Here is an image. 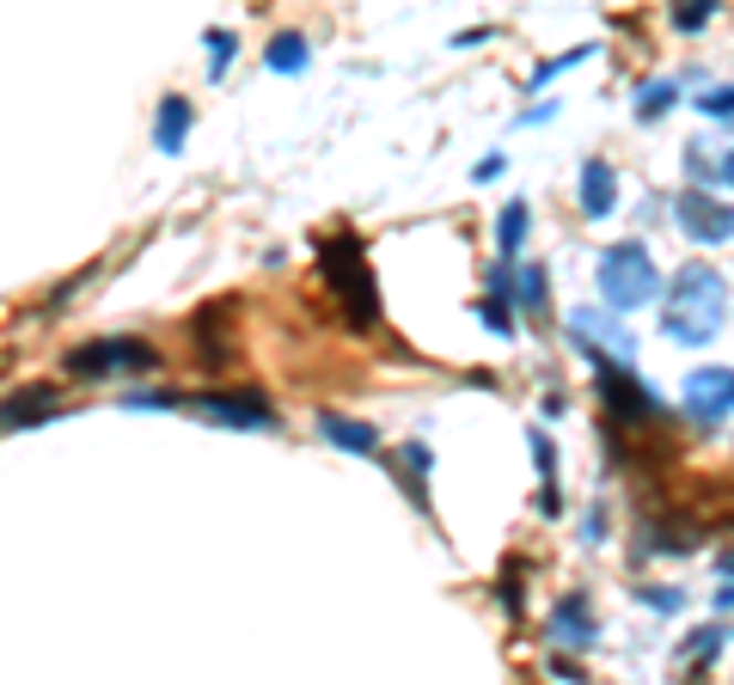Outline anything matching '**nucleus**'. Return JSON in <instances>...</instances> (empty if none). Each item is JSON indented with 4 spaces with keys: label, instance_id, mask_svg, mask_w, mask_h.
Listing matches in <instances>:
<instances>
[{
    "label": "nucleus",
    "instance_id": "f257e3e1",
    "mask_svg": "<svg viewBox=\"0 0 734 685\" xmlns=\"http://www.w3.org/2000/svg\"><path fill=\"white\" fill-rule=\"evenodd\" d=\"M722 318H728V282L710 264H685L680 276L668 282V306H661V330L685 349H704L716 342Z\"/></svg>",
    "mask_w": 734,
    "mask_h": 685
},
{
    "label": "nucleus",
    "instance_id": "f03ea898",
    "mask_svg": "<svg viewBox=\"0 0 734 685\" xmlns=\"http://www.w3.org/2000/svg\"><path fill=\"white\" fill-rule=\"evenodd\" d=\"M318 257V276H325L331 301L343 306V318H349L355 330H374L380 325V282H374V270H367V245L355 233H331L313 245Z\"/></svg>",
    "mask_w": 734,
    "mask_h": 685
},
{
    "label": "nucleus",
    "instance_id": "7ed1b4c3",
    "mask_svg": "<svg viewBox=\"0 0 734 685\" xmlns=\"http://www.w3.org/2000/svg\"><path fill=\"white\" fill-rule=\"evenodd\" d=\"M656 294H661V270H656V257H649L637 239L600 251V301H606V313H637V306H649Z\"/></svg>",
    "mask_w": 734,
    "mask_h": 685
},
{
    "label": "nucleus",
    "instance_id": "20e7f679",
    "mask_svg": "<svg viewBox=\"0 0 734 685\" xmlns=\"http://www.w3.org/2000/svg\"><path fill=\"white\" fill-rule=\"evenodd\" d=\"M62 368L74 373V380H111V373H147L159 368V349L147 337H98V342H80V349H67Z\"/></svg>",
    "mask_w": 734,
    "mask_h": 685
},
{
    "label": "nucleus",
    "instance_id": "39448f33",
    "mask_svg": "<svg viewBox=\"0 0 734 685\" xmlns=\"http://www.w3.org/2000/svg\"><path fill=\"white\" fill-rule=\"evenodd\" d=\"M184 410H197L214 429H251V435H282V410L263 392H190Z\"/></svg>",
    "mask_w": 734,
    "mask_h": 685
},
{
    "label": "nucleus",
    "instance_id": "423d86ee",
    "mask_svg": "<svg viewBox=\"0 0 734 685\" xmlns=\"http://www.w3.org/2000/svg\"><path fill=\"white\" fill-rule=\"evenodd\" d=\"M594 373H600V398H606V410H612V422L649 429V422L668 417V404H661V398L649 392L630 368H618V361H594Z\"/></svg>",
    "mask_w": 734,
    "mask_h": 685
},
{
    "label": "nucleus",
    "instance_id": "0eeeda50",
    "mask_svg": "<svg viewBox=\"0 0 734 685\" xmlns=\"http://www.w3.org/2000/svg\"><path fill=\"white\" fill-rule=\"evenodd\" d=\"M569 337H576V349L588 361L630 368V356H637V337H630V330L618 325V313H606V306H576V313H569Z\"/></svg>",
    "mask_w": 734,
    "mask_h": 685
},
{
    "label": "nucleus",
    "instance_id": "6e6552de",
    "mask_svg": "<svg viewBox=\"0 0 734 685\" xmlns=\"http://www.w3.org/2000/svg\"><path fill=\"white\" fill-rule=\"evenodd\" d=\"M685 398V417L704 422V429H716V422L734 417V368H722V361H710V368H692L680 386Z\"/></svg>",
    "mask_w": 734,
    "mask_h": 685
},
{
    "label": "nucleus",
    "instance_id": "1a4fd4ad",
    "mask_svg": "<svg viewBox=\"0 0 734 685\" xmlns=\"http://www.w3.org/2000/svg\"><path fill=\"white\" fill-rule=\"evenodd\" d=\"M673 221H680V233L692 239V245H722V239H734V209L716 202L710 190H685V197H673Z\"/></svg>",
    "mask_w": 734,
    "mask_h": 685
},
{
    "label": "nucleus",
    "instance_id": "9d476101",
    "mask_svg": "<svg viewBox=\"0 0 734 685\" xmlns=\"http://www.w3.org/2000/svg\"><path fill=\"white\" fill-rule=\"evenodd\" d=\"M545 636H550V643H564V649H594V643H600V624H594L588 593H564L557 612H550V624H545Z\"/></svg>",
    "mask_w": 734,
    "mask_h": 685
},
{
    "label": "nucleus",
    "instance_id": "9b49d317",
    "mask_svg": "<svg viewBox=\"0 0 734 685\" xmlns=\"http://www.w3.org/2000/svg\"><path fill=\"white\" fill-rule=\"evenodd\" d=\"M55 410H62V398L50 392V386H19V392L0 398V435H13V429H38V422H50Z\"/></svg>",
    "mask_w": 734,
    "mask_h": 685
},
{
    "label": "nucleus",
    "instance_id": "f8f14e48",
    "mask_svg": "<svg viewBox=\"0 0 734 685\" xmlns=\"http://www.w3.org/2000/svg\"><path fill=\"white\" fill-rule=\"evenodd\" d=\"M576 202H581V214H588V221H606V214H612V202H618V171H612V159H581Z\"/></svg>",
    "mask_w": 734,
    "mask_h": 685
},
{
    "label": "nucleus",
    "instance_id": "ddd939ff",
    "mask_svg": "<svg viewBox=\"0 0 734 685\" xmlns=\"http://www.w3.org/2000/svg\"><path fill=\"white\" fill-rule=\"evenodd\" d=\"M313 429L343 453H380V435H374V422L361 417H343V410H313Z\"/></svg>",
    "mask_w": 734,
    "mask_h": 685
},
{
    "label": "nucleus",
    "instance_id": "4468645a",
    "mask_svg": "<svg viewBox=\"0 0 734 685\" xmlns=\"http://www.w3.org/2000/svg\"><path fill=\"white\" fill-rule=\"evenodd\" d=\"M704 545V527L698 520H656V527H642V551H673V557H685V551H698Z\"/></svg>",
    "mask_w": 734,
    "mask_h": 685
},
{
    "label": "nucleus",
    "instance_id": "2eb2a0df",
    "mask_svg": "<svg viewBox=\"0 0 734 685\" xmlns=\"http://www.w3.org/2000/svg\"><path fill=\"white\" fill-rule=\"evenodd\" d=\"M190 123H197V110H190V98H166L154 117V147L159 154H184V141H190Z\"/></svg>",
    "mask_w": 734,
    "mask_h": 685
},
{
    "label": "nucleus",
    "instance_id": "dca6fc26",
    "mask_svg": "<svg viewBox=\"0 0 734 685\" xmlns=\"http://www.w3.org/2000/svg\"><path fill=\"white\" fill-rule=\"evenodd\" d=\"M214 325H221V306L197 313V325H190V337H197V361H202V368H227V361H233V330H221V337H214Z\"/></svg>",
    "mask_w": 734,
    "mask_h": 685
},
{
    "label": "nucleus",
    "instance_id": "f3484780",
    "mask_svg": "<svg viewBox=\"0 0 734 685\" xmlns=\"http://www.w3.org/2000/svg\"><path fill=\"white\" fill-rule=\"evenodd\" d=\"M514 301H521L526 318H545L550 313V276H545V264L514 270Z\"/></svg>",
    "mask_w": 734,
    "mask_h": 685
},
{
    "label": "nucleus",
    "instance_id": "a211bd4d",
    "mask_svg": "<svg viewBox=\"0 0 734 685\" xmlns=\"http://www.w3.org/2000/svg\"><path fill=\"white\" fill-rule=\"evenodd\" d=\"M526 221H533V214H526V202H508V209L496 214V251H502V264H514V251L526 245Z\"/></svg>",
    "mask_w": 734,
    "mask_h": 685
},
{
    "label": "nucleus",
    "instance_id": "6ab92c4d",
    "mask_svg": "<svg viewBox=\"0 0 734 685\" xmlns=\"http://www.w3.org/2000/svg\"><path fill=\"white\" fill-rule=\"evenodd\" d=\"M263 62H270L275 74H301V67H306V38H301V31H275L270 50H263Z\"/></svg>",
    "mask_w": 734,
    "mask_h": 685
},
{
    "label": "nucleus",
    "instance_id": "aec40b11",
    "mask_svg": "<svg viewBox=\"0 0 734 685\" xmlns=\"http://www.w3.org/2000/svg\"><path fill=\"white\" fill-rule=\"evenodd\" d=\"M429 465H434L429 441H405V477H410V502L417 508H429Z\"/></svg>",
    "mask_w": 734,
    "mask_h": 685
},
{
    "label": "nucleus",
    "instance_id": "412c9836",
    "mask_svg": "<svg viewBox=\"0 0 734 685\" xmlns=\"http://www.w3.org/2000/svg\"><path fill=\"white\" fill-rule=\"evenodd\" d=\"M673 98H680L673 80H649V86H637V123H656L661 110H673Z\"/></svg>",
    "mask_w": 734,
    "mask_h": 685
},
{
    "label": "nucleus",
    "instance_id": "4be33fe9",
    "mask_svg": "<svg viewBox=\"0 0 734 685\" xmlns=\"http://www.w3.org/2000/svg\"><path fill=\"white\" fill-rule=\"evenodd\" d=\"M722 643H728V631H722V624H698V631L685 636L680 655H685V661H716V655H722Z\"/></svg>",
    "mask_w": 734,
    "mask_h": 685
},
{
    "label": "nucleus",
    "instance_id": "5701e85b",
    "mask_svg": "<svg viewBox=\"0 0 734 685\" xmlns=\"http://www.w3.org/2000/svg\"><path fill=\"white\" fill-rule=\"evenodd\" d=\"M710 19H716L710 0H680V7H673V31H704Z\"/></svg>",
    "mask_w": 734,
    "mask_h": 685
},
{
    "label": "nucleus",
    "instance_id": "b1692460",
    "mask_svg": "<svg viewBox=\"0 0 734 685\" xmlns=\"http://www.w3.org/2000/svg\"><path fill=\"white\" fill-rule=\"evenodd\" d=\"M233 50H239L233 31H209V74H214V80H221L227 67H233Z\"/></svg>",
    "mask_w": 734,
    "mask_h": 685
},
{
    "label": "nucleus",
    "instance_id": "393cba45",
    "mask_svg": "<svg viewBox=\"0 0 734 685\" xmlns=\"http://www.w3.org/2000/svg\"><path fill=\"white\" fill-rule=\"evenodd\" d=\"M478 318H484V325L496 330V337H514V313H508V301H490V294H484V301H478Z\"/></svg>",
    "mask_w": 734,
    "mask_h": 685
},
{
    "label": "nucleus",
    "instance_id": "a878e982",
    "mask_svg": "<svg viewBox=\"0 0 734 685\" xmlns=\"http://www.w3.org/2000/svg\"><path fill=\"white\" fill-rule=\"evenodd\" d=\"M637 600L649 612H680L685 607V588H637Z\"/></svg>",
    "mask_w": 734,
    "mask_h": 685
},
{
    "label": "nucleus",
    "instance_id": "bb28decb",
    "mask_svg": "<svg viewBox=\"0 0 734 685\" xmlns=\"http://www.w3.org/2000/svg\"><path fill=\"white\" fill-rule=\"evenodd\" d=\"M698 110H704V117H716V123H728L734 117V86H710V93L698 98Z\"/></svg>",
    "mask_w": 734,
    "mask_h": 685
},
{
    "label": "nucleus",
    "instance_id": "cd10ccee",
    "mask_svg": "<svg viewBox=\"0 0 734 685\" xmlns=\"http://www.w3.org/2000/svg\"><path fill=\"white\" fill-rule=\"evenodd\" d=\"M588 55H594V43H581V50H564V55H557V62H545V67H538V74H533V86H545V80H557V74H564V67L588 62Z\"/></svg>",
    "mask_w": 734,
    "mask_h": 685
},
{
    "label": "nucleus",
    "instance_id": "c85d7f7f",
    "mask_svg": "<svg viewBox=\"0 0 734 685\" xmlns=\"http://www.w3.org/2000/svg\"><path fill=\"white\" fill-rule=\"evenodd\" d=\"M496 600H502V612H514V619H521L526 593H521V576H514V569H508V576H502V593H496Z\"/></svg>",
    "mask_w": 734,
    "mask_h": 685
},
{
    "label": "nucleus",
    "instance_id": "c756f323",
    "mask_svg": "<svg viewBox=\"0 0 734 685\" xmlns=\"http://www.w3.org/2000/svg\"><path fill=\"white\" fill-rule=\"evenodd\" d=\"M685 171H692L698 185H716L722 171H710V159H704V147H685Z\"/></svg>",
    "mask_w": 734,
    "mask_h": 685
},
{
    "label": "nucleus",
    "instance_id": "7c9ffc66",
    "mask_svg": "<svg viewBox=\"0 0 734 685\" xmlns=\"http://www.w3.org/2000/svg\"><path fill=\"white\" fill-rule=\"evenodd\" d=\"M550 679H564V685H588V673L576 667V661H564V655H550Z\"/></svg>",
    "mask_w": 734,
    "mask_h": 685
},
{
    "label": "nucleus",
    "instance_id": "2f4dec72",
    "mask_svg": "<svg viewBox=\"0 0 734 685\" xmlns=\"http://www.w3.org/2000/svg\"><path fill=\"white\" fill-rule=\"evenodd\" d=\"M533 460H538V472H545V477H550V465H557V453H550V441H545V435H538V429H533Z\"/></svg>",
    "mask_w": 734,
    "mask_h": 685
},
{
    "label": "nucleus",
    "instance_id": "473e14b6",
    "mask_svg": "<svg viewBox=\"0 0 734 685\" xmlns=\"http://www.w3.org/2000/svg\"><path fill=\"white\" fill-rule=\"evenodd\" d=\"M716 576H722V581H734V551H722V557H716Z\"/></svg>",
    "mask_w": 734,
    "mask_h": 685
},
{
    "label": "nucleus",
    "instance_id": "72a5a7b5",
    "mask_svg": "<svg viewBox=\"0 0 734 685\" xmlns=\"http://www.w3.org/2000/svg\"><path fill=\"white\" fill-rule=\"evenodd\" d=\"M722 185H734V154H728V159H722Z\"/></svg>",
    "mask_w": 734,
    "mask_h": 685
}]
</instances>
